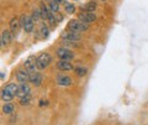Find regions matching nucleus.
<instances>
[{
    "mask_svg": "<svg viewBox=\"0 0 148 125\" xmlns=\"http://www.w3.org/2000/svg\"><path fill=\"white\" fill-rule=\"evenodd\" d=\"M68 30L69 31H74V32H83V31H86L88 30V24L85 22L80 21L79 19L78 20H71L68 22Z\"/></svg>",
    "mask_w": 148,
    "mask_h": 125,
    "instance_id": "nucleus-1",
    "label": "nucleus"
},
{
    "mask_svg": "<svg viewBox=\"0 0 148 125\" xmlns=\"http://www.w3.org/2000/svg\"><path fill=\"white\" fill-rule=\"evenodd\" d=\"M51 61H52V57H51L49 53H42L37 57V69L42 71V69L47 68L49 66Z\"/></svg>",
    "mask_w": 148,
    "mask_h": 125,
    "instance_id": "nucleus-2",
    "label": "nucleus"
},
{
    "mask_svg": "<svg viewBox=\"0 0 148 125\" xmlns=\"http://www.w3.org/2000/svg\"><path fill=\"white\" fill-rule=\"evenodd\" d=\"M20 21H21V26H22V29L25 30V32L30 34V32L34 31V29H35V21H34V19H32L31 16L22 15Z\"/></svg>",
    "mask_w": 148,
    "mask_h": 125,
    "instance_id": "nucleus-3",
    "label": "nucleus"
},
{
    "mask_svg": "<svg viewBox=\"0 0 148 125\" xmlns=\"http://www.w3.org/2000/svg\"><path fill=\"white\" fill-rule=\"evenodd\" d=\"M56 53H57L59 59H64V61H71V59H73L74 56H75L73 51H71L67 47H59Z\"/></svg>",
    "mask_w": 148,
    "mask_h": 125,
    "instance_id": "nucleus-4",
    "label": "nucleus"
},
{
    "mask_svg": "<svg viewBox=\"0 0 148 125\" xmlns=\"http://www.w3.org/2000/svg\"><path fill=\"white\" fill-rule=\"evenodd\" d=\"M25 69L29 73H32V72H35V69L37 68V57L35 56H30L29 58L25 61Z\"/></svg>",
    "mask_w": 148,
    "mask_h": 125,
    "instance_id": "nucleus-5",
    "label": "nucleus"
},
{
    "mask_svg": "<svg viewBox=\"0 0 148 125\" xmlns=\"http://www.w3.org/2000/svg\"><path fill=\"white\" fill-rule=\"evenodd\" d=\"M62 39L64 41H71V42H77L80 40V34L79 32H74V31H67L62 35Z\"/></svg>",
    "mask_w": 148,
    "mask_h": 125,
    "instance_id": "nucleus-6",
    "label": "nucleus"
},
{
    "mask_svg": "<svg viewBox=\"0 0 148 125\" xmlns=\"http://www.w3.org/2000/svg\"><path fill=\"white\" fill-rule=\"evenodd\" d=\"M79 20L85 22V24H90L96 20V15L94 12H86V11H82L79 14Z\"/></svg>",
    "mask_w": 148,
    "mask_h": 125,
    "instance_id": "nucleus-7",
    "label": "nucleus"
},
{
    "mask_svg": "<svg viewBox=\"0 0 148 125\" xmlns=\"http://www.w3.org/2000/svg\"><path fill=\"white\" fill-rule=\"evenodd\" d=\"M57 84L61 87H69V86H72V79H71V77L64 75V73H59L57 76Z\"/></svg>",
    "mask_w": 148,
    "mask_h": 125,
    "instance_id": "nucleus-8",
    "label": "nucleus"
},
{
    "mask_svg": "<svg viewBox=\"0 0 148 125\" xmlns=\"http://www.w3.org/2000/svg\"><path fill=\"white\" fill-rule=\"evenodd\" d=\"M9 26H10V31L11 34L14 35V37H15V35H17L18 30H20L21 26V21L17 19V17H12V19L10 20V22H9Z\"/></svg>",
    "mask_w": 148,
    "mask_h": 125,
    "instance_id": "nucleus-9",
    "label": "nucleus"
},
{
    "mask_svg": "<svg viewBox=\"0 0 148 125\" xmlns=\"http://www.w3.org/2000/svg\"><path fill=\"white\" fill-rule=\"evenodd\" d=\"M16 79L20 83H27L30 82V73L26 69H18L16 72Z\"/></svg>",
    "mask_w": 148,
    "mask_h": 125,
    "instance_id": "nucleus-10",
    "label": "nucleus"
},
{
    "mask_svg": "<svg viewBox=\"0 0 148 125\" xmlns=\"http://www.w3.org/2000/svg\"><path fill=\"white\" fill-rule=\"evenodd\" d=\"M30 93H31V88H30V86L27 84V83H21V84L18 86V88H17L16 97L21 98V97L27 95V94H30Z\"/></svg>",
    "mask_w": 148,
    "mask_h": 125,
    "instance_id": "nucleus-11",
    "label": "nucleus"
},
{
    "mask_svg": "<svg viewBox=\"0 0 148 125\" xmlns=\"http://www.w3.org/2000/svg\"><path fill=\"white\" fill-rule=\"evenodd\" d=\"M12 37H14V35L11 34L10 30H4L1 32V47H5L6 45L10 44Z\"/></svg>",
    "mask_w": 148,
    "mask_h": 125,
    "instance_id": "nucleus-12",
    "label": "nucleus"
},
{
    "mask_svg": "<svg viewBox=\"0 0 148 125\" xmlns=\"http://www.w3.org/2000/svg\"><path fill=\"white\" fill-rule=\"evenodd\" d=\"M42 79H43V77H42L41 73H38V72H32V73H30V82L32 83V84H35L36 87L41 86Z\"/></svg>",
    "mask_w": 148,
    "mask_h": 125,
    "instance_id": "nucleus-13",
    "label": "nucleus"
},
{
    "mask_svg": "<svg viewBox=\"0 0 148 125\" xmlns=\"http://www.w3.org/2000/svg\"><path fill=\"white\" fill-rule=\"evenodd\" d=\"M57 68L59 71H73L74 67L69 61H64V59H59L57 62Z\"/></svg>",
    "mask_w": 148,
    "mask_h": 125,
    "instance_id": "nucleus-14",
    "label": "nucleus"
},
{
    "mask_svg": "<svg viewBox=\"0 0 148 125\" xmlns=\"http://www.w3.org/2000/svg\"><path fill=\"white\" fill-rule=\"evenodd\" d=\"M41 16H42V19L43 20H48V17H49V14L52 12L49 10V8L48 6H46L45 4H41Z\"/></svg>",
    "mask_w": 148,
    "mask_h": 125,
    "instance_id": "nucleus-15",
    "label": "nucleus"
},
{
    "mask_svg": "<svg viewBox=\"0 0 148 125\" xmlns=\"http://www.w3.org/2000/svg\"><path fill=\"white\" fill-rule=\"evenodd\" d=\"M14 97H15V94H12V93H10L9 90H6L5 88L1 90V99L4 100V102H11L12 99H14Z\"/></svg>",
    "mask_w": 148,
    "mask_h": 125,
    "instance_id": "nucleus-16",
    "label": "nucleus"
},
{
    "mask_svg": "<svg viewBox=\"0 0 148 125\" xmlns=\"http://www.w3.org/2000/svg\"><path fill=\"white\" fill-rule=\"evenodd\" d=\"M96 6H98V5H96V3L92 0V1L85 4V6L83 8V10L86 11V12H94L96 10Z\"/></svg>",
    "mask_w": 148,
    "mask_h": 125,
    "instance_id": "nucleus-17",
    "label": "nucleus"
},
{
    "mask_svg": "<svg viewBox=\"0 0 148 125\" xmlns=\"http://www.w3.org/2000/svg\"><path fill=\"white\" fill-rule=\"evenodd\" d=\"M74 72H75V75L78 77H84L86 75L88 69L84 66H77V67H74Z\"/></svg>",
    "mask_w": 148,
    "mask_h": 125,
    "instance_id": "nucleus-18",
    "label": "nucleus"
},
{
    "mask_svg": "<svg viewBox=\"0 0 148 125\" xmlns=\"http://www.w3.org/2000/svg\"><path fill=\"white\" fill-rule=\"evenodd\" d=\"M48 8L53 14L58 12L59 11V3L57 1V0H49V6Z\"/></svg>",
    "mask_w": 148,
    "mask_h": 125,
    "instance_id": "nucleus-19",
    "label": "nucleus"
},
{
    "mask_svg": "<svg viewBox=\"0 0 148 125\" xmlns=\"http://www.w3.org/2000/svg\"><path fill=\"white\" fill-rule=\"evenodd\" d=\"M14 110H15V106H14V104H11V103H8L3 106V113H5L6 115L12 114Z\"/></svg>",
    "mask_w": 148,
    "mask_h": 125,
    "instance_id": "nucleus-20",
    "label": "nucleus"
},
{
    "mask_svg": "<svg viewBox=\"0 0 148 125\" xmlns=\"http://www.w3.org/2000/svg\"><path fill=\"white\" fill-rule=\"evenodd\" d=\"M40 32H41V36H42L43 39L46 37H48V35H49V29H48V26L46 25V24H42L40 27Z\"/></svg>",
    "mask_w": 148,
    "mask_h": 125,
    "instance_id": "nucleus-21",
    "label": "nucleus"
},
{
    "mask_svg": "<svg viewBox=\"0 0 148 125\" xmlns=\"http://www.w3.org/2000/svg\"><path fill=\"white\" fill-rule=\"evenodd\" d=\"M18 99H20V104L21 105H29L30 102H31V93L27 94V95L21 97V98H18Z\"/></svg>",
    "mask_w": 148,
    "mask_h": 125,
    "instance_id": "nucleus-22",
    "label": "nucleus"
},
{
    "mask_svg": "<svg viewBox=\"0 0 148 125\" xmlns=\"http://www.w3.org/2000/svg\"><path fill=\"white\" fill-rule=\"evenodd\" d=\"M32 19H34V21H38L40 19H42V16H41V9H35L34 11H32Z\"/></svg>",
    "mask_w": 148,
    "mask_h": 125,
    "instance_id": "nucleus-23",
    "label": "nucleus"
},
{
    "mask_svg": "<svg viewBox=\"0 0 148 125\" xmlns=\"http://www.w3.org/2000/svg\"><path fill=\"white\" fill-rule=\"evenodd\" d=\"M66 11L68 14H74V11H75V6H74L73 4H66Z\"/></svg>",
    "mask_w": 148,
    "mask_h": 125,
    "instance_id": "nucleus-24",
    "label": "nucleus"
},
{
    "mask_svg": "<svg viewBox=\"0 0 148 125\" xmlns=\"http://www.w3.org/2000/svg\"><path fill=\"white\" fill-rule=\"evenodd\" d=\"M43 104H47V102H43V100H40V105L43 106Z\"/></svg>",
    "mask_w": 148,
    "mask_h": 125,
    "instance_id": "nucleus-25",
    "label": "nucleus"
},
{
    "mask_svg": "<svg viewBox=\"0 0 148 125\" xmlns=\"http://www.w3.org/2000/svg\"><path fill=\"white\" fill-rule=\"evenodd\" d=\"M0 78H1V81H4V78H5V73L1 72V77H0Z\"/></svg>",
    "mask_w": 148,
    "mask_h": 125,
    "instance_id": "nucleus-26",
    "label": "nucleus"
},
{
    "mask_svg": "<svg viewBox=\"0 0 148 125\" xmlns=\"http://www.w3.org/2000/svg\"><path fill=\"white\" fill-rule=\"evenodd\" d=\"M57 1H58L59 4H63V3H64V4H66V0H57Z\"/></svg>",
    "mask_w": 148,
    "mask_h": 125,
    "instance_id": "nucleus-27",
    "label": "nucleus"
},
{
    "mask_svg": "<svg viewBox=\"0 0 148 125\" xmlns=\"http://www.w3.org/2000/svg\"><path fill=\"white\" fill-rule=\"evenodd\" d=\"M103 1H106V0H103Z\"/></svg>",
    "mask_w": 148,
    "mask_h": 125,
    "instance_id": "nucleus-28",
    "label": "nucleus"
}]
</instances>
